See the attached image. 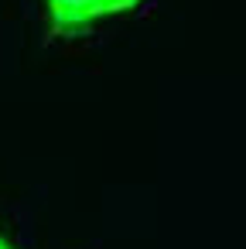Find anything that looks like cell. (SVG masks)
Instances as JSON below:
<instances>
[{
	"label": "cell",
	"instance_id": "1",
	"mask_svg": "<svg viewBox=\"0 0 246 249\" xmlns=\"http://www.w3.org/2000/svg\"><path fill=\"white\" fill-rule=\"evenodd\" d=\"M140 4V0H45V11H48V28L52 35L72 38L89 31L93 24L127 14Z\"/></svg>",
	"mask_w": 246,
	"mask_h": 249
},
{
	"label": "cell",
	"instance_id": "2",
	"mask_svg": "<svg viewBox=\"0 0 246 249\" xmlns=\"http://www.w3.org/2000/svg\"><path fill=\"white\" fill-rule=\"evenodd\" d=\"M0 249H14V242H11V239H7L4 232H0Z\"/></svg>",
	"mask_w": 246,
	"mask_h": 249
}]
</instances>
